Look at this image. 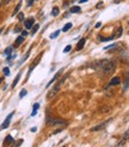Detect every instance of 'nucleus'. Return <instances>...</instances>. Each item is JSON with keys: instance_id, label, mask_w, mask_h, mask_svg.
I'll return each instance as SVG.
<instances>
[{"instance_id": "f257e3e1", "label": "nucleus", "mask_w": 129, "mask_h": 147, "mask_svg": "<svg viewBox=\"0 0 129 147\" xmlns=\"http://www.w3.org/2000/svg\"><path fill=\"white\" fill-rule=\"evenodd\" d=\"M116 69V65H115V63L112 62V61H99L97 62V68L96 70H101V71H103L105 75H110V74H113Z\"/></svg>"}, {"instance_id": "f03ea898", "label": "nucleus", "mask_w": 129, "mask_h": 147, "mask_svg": "<svg viewBox=\"0 0 129 147\" xmlns=\"http://www.w3.org/2000/svg\"><path fill=\"white\" fill-rule=\"evenodd\" d=\"M62 83H63V80H60V81L58 82V83H57L56 86H54V87L49 91V93H48V98H49V100H50V98H53L54 96H56V95L58 94V91H59V88H60Z\"/></svg>"}, {"instance_id": "7ed1b4c3", "label": "nucleus", "mask_w": 129, "mask_h": 147, "mask_svg": "<svg viewBox=\"0 0 129 147\" xmlns=\"http://www.w3.org/2000/svg\"><path fill=\"white\" fill-rule=\"evenodd\" d=\"M112 120H113V119H109V120H107V121H104V122H102V123H99V125L93 127V128H91V132H97V131H102V129H104V128H105L110 122H112Z\"/></svg>"}, {"instance_id": "20e7f679", "label": "nucleus", "mask_w": 129, "mask_h": 147, "mask_svg": "<svg viewBox=\"0 0 129 147\" xmlns=\"http://www.w3.org/2000/svg\"><path fill=\"white\" fill-rule=\"evenodd\" d=\"M14 115V112H12L11 114H8L7 115V117L5 119V121L1 123V126H0V131H3V129H6V128L10 126V122H11V119H12V116Z\"/></svg>"}, {"instance_id": "39448f33", "label": "nucleus", "mask_w": 129, "mask_h": 147, "mask_svg": "<svg viewBox=\"0 0 129 147\" xmlns=\"http://www.w3.org/2000/svg\"><path fill=\"white\" fill-rule=\"evenodd\" d=\"M50 125L51 126H67L68 122L62 120V119H53L52 121H50Z\"/></svg>"}, {"instance_id": "423d86ee", "label": "nucleus", "mask_w": 129, "mask_h": 147, "mask_svg": "<svg viewBox=\"0 0 129 147\" xmlns=\"http://www.w3.org/2000/svg\"><path fill=\"white\" fill-rule=\"evenodd\" d=\"M33 24H34V18H30V19L25 20V27L26 29H31V27L33 26Z\"/></svg>"}, {"instance_id": "0eeeda50", "label": "nucleus", "mask_w": 129, "mask_h": 147, "mask_svg": "<svg viewBox=\"0 0 129 147\" xmlns=\"http://www.w3.org/2000/svg\"><path fill=\"white\" fill-rule=\"evenodd\" d=\"M120 83H121V78L120 77H114L112 81L109 82V86H118Z\"/></svg>"}, {"instance_id": "6e6552de", "label": "nucleus", "mask_w": 129, "mask_h": 147, "mask_svg": "<svg viewBox=\"0 0 129 147\" xmlns=\"http://www.w3.org/2000/svg\"><path fill=\"white\" fill-rule=\"evenodd\" d=\"M60 74H62V70H60V71H59V72L57 74V75H54V76H53V78H52V80H51V81L49 82V83L46 84V88H49V87H50V86H51L52 83H54V82H56V80H57V78L59 77V75H60Z\"/></svg>"}, {"instance_id": "1a4fd4ad", "label": "nucleus", "mask_w": 129, "mask_h": 147, "mask_svg": "<svg viewBox=\"0 0 129 147\" xmlns=\"http://www.w3.org/2000/svg\"><path fill=\"white\" fill-rule=\"evenodd\" d=\"M24 42V37L23 36H19V37H18V38L15 39V44H14V48H18V47H19V45L22 44Z\"/></svg>"}, {"instance_id": "9d476101", "label": "nucleus", "mask_w": 129, "mask_h": 147, "mask_svg": "<svg viewBox=\"0 0 129 147\" xmlns=\"http://www.w3.org/2000/svg\"><path fill=\"white\" fill-rule=\"evenodd\" d=\"M84 43H85V38H82L79 42H78V44H77V50H82L83 48H84Z\"/></svg>"}, {"instance_id": "9b49d317", "label": "nucleus", "mask_w": 129, "mask_h": 147, "mask_svg": "<svg viewBox=\"0 0 129 147\" xmlns=\"http://www.w3.org/2000/svg\"><path fill=\"white\" fill-rule=\"evenodd\" d=\"M70 12L71 13H79L81 12V7L79 6H72L70 8Z\"/></svg>"}, {"instance_id": "f8f14e48", "label": "nucleus", "mask_w": 129, "mask_h": 147, "mask_svg": "<svg viewBox=\"0 0 129 147\" xmlns=\"http://www.w3.org/2000/svg\"><path fill=\"white\" fill-rule=\"evenodd\" d=\"M13 142V138L11 136V135H7L6 136V140L4 141V145H10V144H12Z\"/></svg>"}, {"instance_id": "ddd939ff", "label": "nucleus", "mask_w": 129, "mask_h": 147, "mask_svg": "<svg viewBox=\"0 0 129 147\" xmlns=\"http://www.w3.org/2000/svg\"><path fill=\"white\" fill-rule=\"evenodd\" d=\"M51 14H52L53 17H57V16L59 14V8H58V7H53V8H52Z\"/></svg>"}, {"instance_id": "4468645a", "label": "nucleus", "mask_w": 129, "mask_h": 147, "mask_svg": "<svg viewBox=\"0 0 129 147\" xmlns=\"http://www.w3.org/2000/svg\"><path fill=\"white\" fill-rule=\"evenodd\" d=\"M19 80H20V74H18L17 77H15V78H14V81H13V83H12V88H14V87L18 84V82H19Z\"/></svg>"}, {"instance_id": "2eb2a0df", "label": "nucleus", "mask_w": 129, "mask_h": 147, "mask_svg": "<svg viewBox=\"0 0 129 147\" xmlns=\"http://www.w3.org/2000/svg\"><path fill=\"white\" fill-rule=\"evenodd\" d=\"M38 108H39V103H34L33 105V112H32L31 116H34L37 114V110H38Z\"/></svg>"}, {"instance_id": "dca6fc26", "label": "nucleus", "mask_w": 129, "mask_h": 147, "mask_svg": "<svg viewBox=\"0 0 129 147\" xmlns=\"http://www.w3.org/2000/svg\"><path fill=\"white\" fill-rule=\"evenodd\" d=\"M31 29H32V31H31V34L33 36V34H34L37 31H38V29H39V24H36L34 26H32V27H31Z\"/></svg>"}, {"instance_id": "f3484780", "label": "nucleus", "mask_w": 129, "mask_h": 147, "mask_svg": "<svg viewBox=\"0 0 129 147\" xmlns=\"http://www.w3.org/2000/svg\"><path fill=\"white\" fill-rule=\"evenodd\" d=\"M71 27H72V24H71V23H68L65 26L63 27V32H67V31H69V30L71 29Z\"/></svg>"}, {"instance_id": "a211bd4d", "label": "nucleus", "mask_w": 129, "mask_h": 147, "mask_svg": "<svg viewBox=\"0 0 129 147\" xmlns=\"http://www.w3.org/2000/svg\"><path fill=\"white\" fill-rule=\"evenodd\" d=\"M59 33H60V31H59V30L54 31V32H53V33H52V34L50 36V38H51V39H54V38H57V37L59 36Z\"/></svg>"}, {"instance_id": "6ab92c4d", "label": "nucleus", "mask_w": 129, "mask_h": 147, "mask_svg": "<svg viewBox=\"0 0 129 147\" xmlns=\"http://www.w3.org/2000/svg\"><path fill=\"white\" fill-rule=\"evenodd\" d=\"M128 87H129V75H128V77H127V80H126V82H124V87H123V91H126V90L128 89Z\"/></svg>"}, {"instance_id": "aec40b11", "label": "nucleus", "mask_w": 129, "mask_h": 147, "mask_svg": "<svg viewBox=\"0 0 129 147\" xmlns=\"http://www.w3.org/2000/svg\"><path fill=\"white\" fill-rule=\"evenodd\" d=\"M122 31H123V29H122V26H120V29H118L117 33L115 34V37H116V38H118V37H121V36H122Z\"/></svg>"}, {"instance_id": "412c9836", "label": "nucleus", "mask_w": 129, "mask_h": 147, "mask_svg": "<svg viewBox=\"0 0 129 147\" xmlns=\"http://www.w3.org/2000/svg\"><path fill=\"white\" fill-rule=\"evenodd\" d=\"M12 49H13L12 47H10V48H7V49L5 50V52H4V53L6 55V56H10V55H11V52H12Z\"/></svg>"}, {"instance_id": "4be33fe9", "label": "nucleus", "mask_w": 129, "mask_h": 147, "mask_svg": "<svg viewBox=\"0 0 129 147\" xmlns=\"http://www.w3.org/2000/svg\"><path fill=\"white\" fill-rule=\"evenodd\" d=\"M20 6H22V3H19L17 5V7L14 8V11H13V16H15L17 13H18V11H19V8H20Z\"/></svg>"}, {"instance_id": "5701e85b", "label": "nucleus", "mask_w": 129, "mask_h": 147, "mask_svg": "<svg viewBox=\"0 0 129 147\" xmlns=\"http://www.w3.org/2000/svg\"><path fill=\"white\" fill-rule=\"evenodd\" d=\"M26 94H27V90H26V89H23V90L20 91V94H19V97L23 98L24 96H26Z\"/></svg>"}, {"instance_id": "b1692460", "label": "nucleus", "mask_w": 129, "mask_h": 147, "mask_svg": "<svg viewBox=\"0 0 129 147\" xmlns=\"http://www.w3.org/2000/svg\"><path fill=\"white\" fill-rule=\"evenodd\" d=\"M70 50H71V45H67V47H65V48H64L63 52H64V53H68V52H69Z\"/></svg>"}, {"instance_id": "393cba45", "label": "nucleus", "mask_w": 129, "mask_h": 147, "mask_svg": "<svg viewBox=\"0 0 129 147\" xmlns=\"http://www.w3.org/2000/svg\"><path fill=\"white\" fill-rule=\"evenodd\" d=\"M122 138H123V140H128V139H129V129L123 134V136H122Z\"/></svg>"}, {"instance_id": "a878e982", "label": "nucleus", "mask_w": 129, "mask_h": 147, "mask_svg": "<svg viewBox=\"0 0 129 147\" xmlns=\"http://www.w3.org/2000/svg\"><path fill=\"white\" fill-rule=\"evenodd\" d=\"M4 74H5V76H8V75H10V69L4 68Z\"/></svg>"}, {"instance_id": "bb28decb", "label": "nucleus", "mask_w": 129, "mask_h": 147, "mask_svg": "<svg viewBox=\"0 0 129 147\" xmlns=\"http://www.w3.org/2000/svg\"><path fill=\"white\" fill-rule=\"evenodd\" d=\"M18 19H19V22H22V20H24V13H19V16H18Z\"/></svg>"}, {"instance_id": "cd10ccee", "label": "nucleus", "mask_w": 129, "mask_h": 147, "mask_svg": "<svg viewBox=\"0 0 129 147\" xmlns=\"http://www.w3.org/2000/svg\"><path fill=\"white\" fill-rule=\"evenodd\" d=\"M101 25H102V23H101V22H98V23H96L95 27H96V29H98V27H101Z\"/></svg>"}, {"instance_id": "c85d7f7f", "label": "nucleus", "mask_w": 129, "mask_h": 147, "mask_svg": "<svg viewBox=\"0 0 129 147\" xmlns=\"http://www.w3.org/2000/svg\"><path fill=\"white\" fill-rule=\"evenodd\" d=\"M27 6H32V4H33V0H27Z\"/></svg>"}, {"instance_id": "c756f323", "label": "nucleus", "mask_w": 129, "mask_h": 147, "mask_svg": "<svg viewBox=\"0 0 129 147\" xmlns=\"http://www.w3.org/2000/svg\"><path fill=\"white\" fill-rule=\"evenodd\" d=\"M62 131H63V128H59V129L54 131V132H53V134H57V133H59V132H62Z\"/></svg>"}, {"instance_id": "7c9ffc66", "label": "nucleus", "mask_w": 129, "mask_h": 147, "mask_svg": "<svg viewBox=\"0 0 129 147\" xmlns=\"http://www.w3.org/2000/svg\"><path fill=\"white\" fill-rule=\"evenodd\" d=\"M22 36L23 37H26L27 36V31H22Z\"/></svg>"}, {"instance_id": "2f4dec72", "label": "nucleus", "mask_w": 129, "mask_h": 147, "mask_svg": "<svg viewBox=\"0 0 129 147\" xmlns=\"http://www.w3.org/2000/svg\"><path fill=\"white\" fill-rule=\"evenodd\" d=\"M31 132H32V133L37 132V127H32V128H31Z\"/></svg>"}, {"instance_id": "473e14b6", "label": "nucleus", "mask_w": 129, "mask_h": 147, "mask_svg": "<svg viewBox=\"0 0 129 147\" xmlns=\"http://www.w3.org/2000/svg\"><path fill=\"white\" fill-rule=\"evenodd\" d=\"M121 1H123V0H114L115 4H118V3H121Z\"/></svg>"}, {"instance_id": "72a5a7b5", "label": "nucleus", "mask_w": 129, "mask_h": 147, "mask_svg": "<svg viewBox=\"0 0 129 147\" xmlns=\"http://www.w3.org/2000/svg\"><path fill=\"white\" fill-rule=\"evenodd\" d=\"M88 0H79V4H83V3H87Z\"/></svg>"}, {"instance_id": "f704fd0d", "label": "nucleus", "mask_w": 129, "mask_h": 147, "mask_svg": "<svg viewBox=\"0 0 129 147\" xmlns=\"http://www.w3.org/2000/svg\"><path fill=\"white\" fill-rule=\"evenodd\" d=\"M22 142H23V140H19V141H18V142H17V146H19V145H22Z\"/></svg>"}, {"instance_id": "c9c22d12", "label": "nucleus", "mask_w": 129, "mask_h": 147, "mask_svg": "<svg viewBox=\"0 0 129 147\" xmlns=\"http://www.w3.org/2000/svg\"><path fill=\"white\" fill-rule=\"evenodd\" d=\"M3 3H4V0H0V7H1V5H3Z\"/></svg>"}, {"instance_id": "e433bc0d", "label": "nucleus", "mask_w": 129, "mask_h": 147, "mask_svg": "<svg viewBox=\"0 0 129 147\" xmlns=\"http://www.w3.org/2000/svg\"><path fill=\"white\" fill-rule=\"evenodd\" d=\"M3 32V29H0V33H1Z\"/></svg>"}]
</instances>
